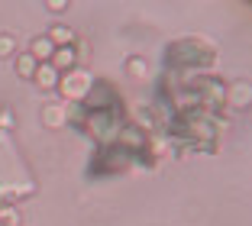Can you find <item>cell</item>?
I'll return each instance as SVG.
<instances>
[{"instance_id": "cell-11", "label": "cell", "mask_w": 252, "mask_h": 226, "mask_svg": "<svg viewBox=\"0 0 252 226\" xmlns=\"http://www.w3.org/2000/svg\"><path fill=\"white\" fill-rule=\"evenodd\" d=\"M10 55H16V36L0 32V59H10Z\"/></svg>"}, {"instance_id": "cell-8", "label": "cell", "mask_w": 252, "mask_h": 226, "mask_svg": "<svg viewBox=\"0 0 252 226\" xmlns=\"http://www.w3.org/2000/svg\"><path fill=\"white\" fill-rule=\"evenodd\" d=\"M30 55H32L36 62H49V59L55 55V45L49 42L45 36H39V39H32V42H30Z\"/></svg>"}, {"instance_id": "cell-10", "label": "cell", "mask_w": 252, "mask_h": 226, "mask_svg": "<svg viewBox=\"0 0 252 226\" xmlns=\"http://www.w3.org/2000/svg\"><path fill=\"white\" fill-rule=\"evenodd\" d=\"M126 74H129V78H136V81H142V78L149 74V62L142 59V55L129 59V62H126Z\"/></svg>"}, {"instance_id": "cell-13", "label": "cell", "mask_w": 252, "mask_h": 226, "mask_svg": "<svg viewBox=\"0 0 252 226\" xmlns=\"http://www.w3.org/2000/svg\"><path fill=\"white\" fill-rule=\"evenodd\" d=\"M45 7L52 10V13H65V10H68V0H49Z\"/></svg>"}, {"instance_id": "cell-1", "label": "cell", "mask_w": 252, "mask_h": 226, "mask_svg": "<svg viewBox=\"0 0 252 226\" xmlns=\"http://www.w3.org/2000/svg\"><path fill=\"white\" fill-rule=\"evenodd\" d=\"M175 52H185V55H171L168 52V62L171 65H188V68H200V65H210L217 59V49L204 39L191 36V39H178V42H171Z\"/></svg>"}, {"instance_id": "cell-6", "label": "cell", "mask_w": 252, "mask_h": 226, "mask_svg": "<svg viewBox=\"0 0 252 226\" xmlns=\"http://www.w3.org/2000/svg\"><path fill=\"white\" fill-rule=\"evenodd\" d=\"M32 81H36L42 91H52V88H59V71H55L49 62H39V65H36V74H32Z\"/></svg>"}, {"instance_id": "cell-7", "label": "cell", "mask_w": 252, "mask_h": 226, "mask_svg": "<svg viewBox=\"0 0 252 226\" xmlns=\"http://www.w3.org/2000/svg\"><path fill=\"white\" fill-rule=\"evenodd\" d=\"M45 39H49L55 49H65V45H74V30H71V26H65V23H55L52 30L45 32Z\"/></svg>"}, {"instance_id": "cell-3", "label": "cell", "mask_w": 252, "mask_h": 226, "mask_svg": "<svg viewBox=\"0 0 252 226\" xmlns=\"http://www.w3.org/2000/svg\"><path fill=\"white\" fill-rule=\"evenodd\" d=\"M68 123V103H45L42 107V126L45 129H59Z\"/></svg>"}, {"instance_id": "cell-12", "label": "cell", "mask_w": 252, "mask_h": 226, "mask_svg": "<svg viewBox=\"0 0 252 226\" xmlns=\"http://www.w3.org/2000/svg\"><path fill=\"white\" fill-rule=\"evenodd\" d=\"M0 226H20V213L10 204H0Z\"/></svg>"}, {"instance_id": "cell-2", "label": "cell", "mask_w": 252, "mask_h": 226, "mask_svg": "<svg viewBox=\"0 0 252 226\" xmlns=\"http://www.w3.org/2000/svg\"><path fill=\"white\" fill-rule=\"evenodd\" d=\"M94 74L88 71V68H71V71L59 74V94H62V103H81L84 97L91 94V88H94Z\"/></svg>"}, {"instance_id": "cell-4", "label": "cell", "mask_w": 252, "mask_h": 226, "mask_svg": "<svg viewBox=\"0 0 252 226\" xmlns=\"http://www.w3.org/2000/svg\"><path fill=\"white\" fill-rule=\"evenodd\" d=\"M252 100V88H249V81H239V84H230L226 88V107H249Z\"/></svg>"}, {"instance_id": "cell-5", "label": "cell", "mask_w": 252, "mask_h": 226, "mask_svg": "<svg viewBox=\"0 0 252 226\" xmlns=\"http://www.w3.org/2000/svg\"><path fill=\"white\" fill-rule=\"evenodd\" d=\"M49 65H52L59 74H65V71H71V68H78V55H74V45H65V49H55V55L49 59Z\"/></svg>"}, {"instance_id": "cell-9", "label": "cell", "mask_w": 252, "mask_h": 226, "mask_svg": "<svg viewBox=\"0 0 252 226\" xmlns=\"http://www.w3.org/2000/svg\"><path fill=\"white\" fill-rule=\"evenodd\" d=\"M36 65H39V62L32 59L30 52H26V55H16V74H20V78L32 81V74H36Z\"/></svg>"}]
</instances>
